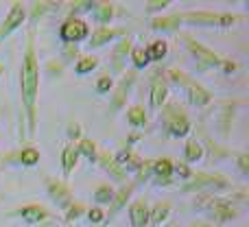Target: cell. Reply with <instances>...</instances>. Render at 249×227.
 I'll use <instances>...</instances> for the list:
<instances>
[{
    "label": "cell",
    "instance_id": "1f68e13d",
    "mask_svg": "<svg viewBox=\"0 0 249 227\" xmlns=\"http://www.w3.org/2000/svg\"><path fill=\"white\" fill-rule=\"evenodd\" d=\"M173 175H177L179 179H190V168L184 162H173Z\"/></svg>",
    "mask_w": 249,
    "mask_h": 227
},
{
    "label": "cell",
    "instance_id": "52a82bcc",
    "mask_svg": "<svg viewBox=\"0 0 249 227\" xmlns=\"http://www.w3.org/2000/svg\"><path fill=\"white\" fill-rule=\"evenodd\" d=\"M46 190H48V197H51L59 208H68L70 203H72V192H70V188L64 184V181L51 179V177H48L46 179Z\"/></svg>",
    "mask_w": 249,
    "mask_h": 227
},
{
    "label": "cell",
    "instance_id": "8d00e7d4",
    "mask_svg": "<svg viewBox=\"0 0 249 227\" xmlns=\"http://www.w3.org/2000/svg\"><path fill=\"white\" fill-rule=\"evenodd\" d=\"M168 77H171L175 83H179V86H186V83H188V77H186L181 70H171V72H168Z\"/></svg>",
    "mask_w": 249,
    "mask_h": 227
},
{
    "label": "cell",
    "instance_id": "d6a6232c",
    "mask_svg": "<svg viewBox=\"0 0 249 227\" xmlns=\"http://www.w3.org/2000/svg\"><path fill=\"white\" fill-rule=\"evenodd\" d=\"M112 86H114L112 77H109V74H105V77H101L99 81H96V92H99V94H107V92L112 90Z\"/></svg>",
    "mask_w": 249,
    "mask_h": 227
},
{
    "label": "cell",
    "instance_id": "f546056e",
    "mask_svg": "<svg viewBox=\"0 0 249 227\" xmlns=\"http://www.w3.org/2000/svg\"><path fill=\"white\" fill-rule=\"evenodd\" d=\"M94 199H96V203H112V199H114V190L109 188L107 184L99 186V188H96V192H94Z\"/></svg>",
    "mask_w": 249,
    "mask_h": 227
},
{
    "label": "cell",
    "instance_id": "8fae6325",
    "mask_svg": "<svg viewBox=\"0 0 249 227\" xmlns=\"http://www.w3.org/2000/svg\"><path fill=\"white\" fill-rule=\"evenodd\" d=\"M118 35H124V29H109V26H99V29L92 33V39H90V48H99V46H105L107 42H112L114 37Z\"/></svg>",
    "mask_w": 249,
    "mask_h": 227
},
{
    "label": "cell",
    "instance_id": "836d02e7",
    "mask_svg": "<svg viewBox=\"0 0 249 227\" xmlns=\"http://www.w3.org/2000/svg\"><path fill=\"white\" fill-rule=\"evenodd\" d=\"M151 168H153V159H144V162H142V166L136 171V177H138V179H149L151 173H153Z\"/></svg>",
    "mask_w": 249,
    "mask_h": 227
},
{
    "label": "cell",
    "instance_id": "6da1fadb",
    "mask_svg": "<svg viewBox=\"0 0 249 227\" xmlns=\"http://www.w3.org/2000/svg\"><path fill=\"white\" fill-rule=\"evenodd\" d=\"M20 90H22V103H24L26 120H29V136H33L35 124H37V94H39V64H37V52H35L33 29L29 31L24 57H22Z\"/></svg>",
    "mask_w": 249,
    "mask_h": 227
},
{
    "label": "cell",
    "instance_id": "9c48e42d",
    "mask_svg": "<svg viewBox=\"0 0 249 227\" xmlns=\"http://www.w3.org/2000/svg\"><path fill=\"white\" fill-rule=\"evenodd\" d=\"M186 90H188V101L195 105V107H206V105L212 101V92H208L206 87L199 86V83L188 81L186 83Z\"/></svg>",
    "mask_w": 249,
    "mask_h": 227
},
{
    "label": "cell",
    "instance_id": "8992f818",
    "mask_svg": "<svg viewBox=\"0 0 249 227\" xmlns=\"http://www.w3.org/2000/svg\"><path fill=\"white\" fill-rule=\"evenodd\" d=\"M26 17V9L22 2H13L11 9H9L7 17H4V22L0 24V39H4L7 35H11L16 29H20L22 22H24Z\"/></svg>",
    "mask_w": 249,
    "mask_h": 227
},
{
    "label": "cell",
    "instance_id": "ab89813d",
    "mask_svg": "<svg viewBox=\"0 0 249 227\" xmlns=\"http://www.w3.org/2000/svg\"><path fill=\"white\" fill-rule=\"evenodd\" d=\"M68 136L70 138H79V136H81V127H79V124H70Z\"/></svg>",
    "mask_w": 249,
    "mask_h": 227
},
{
    "label": "cell",
    "instance_id": "ffe728a7",
    "mask_svg": "<svg viewBox=\"0 0 249 227\" xmlns=\"http://www.w3.org/2000/svg\"><path fill=\"white\" fill-rule=\"evenodd\" d=\"M96 157L101 159V166H103L105 171H109V175H114V177H116V179H121V181L124 179V171H123L121 166H118V164H116V159H114L112 155H107V153H101V155H96Z\"/></svg>",
    "mask_w": 249,
    "mask_h": 227
},
{
    "label": "cell",
    "instance_id": "60d3db41",
    "mask_svg": "<svg viewBox=\"0 0 249 227\" xmlns=\"http://www.w3.org/2000/svg\"><path fill=\"white\" fill-rule=\"evenodd\" d=\"M190 227H214V225H210V223H195V225H190Z\"/></svg>",
    "mask_w": 249,
    "mask_h": 227
},
{
    "label": "cell",
    "instance_id": "7a4b0ae2",
    "mask_svg": "<svg viewBox=\"0 0 249 227\" xmlns=\"http://www.w3.org/2000/svg\"><path fill=\"white\" fill-rule=\"evenodd\" d=\"M162 120H164V127H166V131L171 133L173 138L188 136L190 120H188V116H186V112L177 103L164 105V107H162Z\"/></svg>",
    "mask_w": 249,
    "mask_h": 227
},
{
    "label": "cell",
    "instance_id": "3957f363",
    "mask_svg": "<svg viewBox=\"0 0 249 227\" xmlns=\"http://www.w3.org/2000/svg\"><path fill=\"white\" fill-rule=\"evenodd\" d=\"M181 20L197 26H232L236 22L245 20L243 16H232V13H210V11H188L181 13Z\"/></svg>",
    "mask_w": 249,
    "mask_h": 227
},
{
    "label": "cell",
    "instance_id": "277c9868",
    "mask_svg": "<svg viewBox=\"0 0 249 227\" xmlns=\"http://www.w3.org/2000/svg\"><path fill=\"white\" fill-rule=\"evenodd\" d=\"M88 35H90V29H88V24L81 20V17L70 16L59 29V37L64 39L68 46H77V44L81 42V39H86Z\"/></svg>",
    "mask_w": 249,
    "mask_h": 227
},
{
    "label": "cell",
    "instance_id": "ac0fdd59",
    "mask_svg": "<svg viewBox=\"0 0 249 227\" xmlns=\"http://www.w3.org/2000/svg\"><path fill=\"white\" fill-rule=\"evenodd\" d=\"M181 24V13H175V16H168V17H155L151 22V29L155 31H175L179 29Z\"/></svg>",
    "mask_w": 249,
    "mask_h": 227
},
{
    "label": "cell",
    "instance_id": "7402d4cb",
    "mask_svg": "<svg viewBox=\"0 0 249 227\" xmlns=\"http://www.w3.org/2000/svg\"><path fill=\"white\" fill-rule=\"evenodd\" d=\"M168 52V44L164 39H158L153 42L149 48H146V55H149V61H162Z\"/></svg>",
    "mask_w": 249,
    "mask_h": 227
},
{
    "label": "cell",
    "instance_id": "484cf974",
    "mask_svg": "<svg viewBox=\"0 0 249 227\" xmlns=\"http://www.w3.org/2000/svg\"><path fill=\"white\" fill-rule=\"evenodd\" d=\"M77 151H79V155H86L88 159H94L96 155V142L94 140H90V138H81V140L77 142Z\"/></svg>",
    "mask_w": 249,
    "mask_h": 227
},
{
    "label": "cell",
    "instance_id": "e575fe53",
    "mask_svg": "<svg viewBox=\"0 0 249 227\" xmlns=\"http://www.w3.org/2000/svg\"><path fill=\"white\" fill-rule=\"evenodd\" d=\"M168 0H151V2H146V11L153 13V11H164V9L168 7Z\"/></svg>",
    "mask_w": 249,
    "mask_h": 227
},
{
    "label": "cell",
    "instance_id": "d590c367",
    "mask_svg": "<svg viewBox=\"0 0 249 227\" xmlns=\"http://www.w3.org/2000/svg\"><path fill=\"white\" fill-rule=\"evenodd\" d=\"M86 214H88V219H90L92 223H103L105 221V212L101 210V208H92V210H88Z\"/></svg>",
    "mask_w": 249,
    "mask_h": 227
},
{
    "label": "cell",
    "instance_id": "5b68a950",
    "mask_svg": "<svg viewBox=\"0 0 249 227\" xmlns=\"http://www.w3.org/2000/svg\"><path fill=\"white\" fill-rule=\"evenodd\" d=\"M184 42H186V46H188V51L193 52L195 57H197V66H199L201 70L214 68V66H221V64H223V57H219L216 52H212L210 48H206V46H201L199 42H195L190 35H186Z\"/></svg>",
    "mask_w": 249,
    "mask_h": 227
},
{
    "label": "cell",
    "instance_id": "f35d334b",
    "mask_svg": "<svg viewBox=\"0 0 249 227\" xmlns=\"http://www.w3.org/2000/svg\"><path fill=\"white\" fill-rule=\"evenodd\" d=\"M64 55H66V59H72V57H77V46H66L64 48Z\"/></svg>",
    "mask_w": 249,
    "mask_h": 227
},
{
    "label": "cell",
    "instance_id": "83f0119b",
    "mask_svg": "<svg viewBox=\"0 0 249 227\" xmlns=\"http://www.w3.org/2000/svg\"><path fill=\"white\" fill-rule=\"evenodd\" d=\"M127 120L133 124V127H144L146 124V114H144V107H140V105H136V107H131L127 112Z\"/></svg>",
    "mask_w": 249,
    "mask_h": 227
},
{
    "label": "cell",
    "instance_id": "30bf717a",
    "mask_svg": "<svg viewBox=\"0 0 249 227\" xmlns=\"http://www.w3.org/2000/svg\"><path fill=\"white\" fill-rule=\"evenodd\" d=\"M133 81H136V74L133 72H127L121 79V83H118V87H116V94H114V99H112V112H118L124 105V101H127V96H129V87H131Z\"/></svg>",
    "mask_w": 249,
    "mask_h": 227
},
{
    "label": "cell",
    "instance_id": "d4e9b609",
    "mask_svg": "<svg viewBox=\"0 0 249 227\" xmlns=\"http://www.w3.org/2000/svg\"><path fill=\"white\" fill-rule=\"evenodd\" d=\"M131 64L136 70H144L146 66H149V55H146L144 46H136L131 51Z\"/></svg>",
    "mask_w": 249,
    "mask_h": 227
},
{
    "label": "cell",
    "instance_id": "44dd1931",
    "mask_svg": "<svg viewBox=\"0 0 249 227\" xmlns=\"http://www.w3.org/2000/svg\"><path fill=\"white\" fill-rule=\"evenodd\" d=\"M184 157L186 162H199L203 157V144L199 140H188L184 146Z\"/></svg>",
    "mask_w": 249,
    "mask_h": 227
},
{
    "label": "cell",
    "instance_id": "4dcf8cb0",
    "mask_svg": "<svg viewBox=\"0 0 249 227\" xmlns=\"http://www.w3.org/2000/svg\"><path fill=\"white\" fill-rule=\"evenodd\" d=\"M81 214H86V206H83V203H70V206H68V214H66V221H68V223H72V221H77Z\"/></svg>",
    "mask_w": 249,
    "mask_h": 227
},
{
    "label": "cell",
    "instance_id": "e0dca14e",
    "mask_svg": "<svg viewBox=\"0 0 249 227\" xmlns=\"http://www.w3.org/2000/svg\"><path fill=\"white\" fill-rule=\"evenodd\" d=\"M92 13H94L96 22H99L101 26H105L114 16V4L112 2H94L92 4Z\"/></svg>",
    "mask_w": 249,
    "mask_h": 227
},
{
    "label": "cell",
    "instance_id": "cb8c5ba5",
    "mask_svg": "<svg viewBox=\"0 0 249 227\" xmlns=\"http://www.w3.org/2000/svg\"><path fill=\"white\" fill-rule=\"evenodd\" d=\"M131 51V37H124L121 39V44L116 46V51H114V68L116 70H123V59H124V55Z\"/></svg>",
    "mask_w": 249,
    "mask_h": 227
},
{
    "label": "cell",
    "instance_id": "7c38bea8",
    "mask_svg": "<svg viewBox=\"0 0 249 227\" xmlns=\"http://www.w3.org/2000/svg\"><path fill=\"white\" fill-rule=\"evenodd\" d=\"M129 221H131L133 227L149 225V206H146L142 199L131 203V208H129Z\"/></svg>",
    "mask_w": 249,
    "mask_h": 227
},
{
    "label": "cell",
    "instance_id": "9a60e30c",
    "mask_svg": "<svg viewBox=\"0 0 249 227\" xmlns=\"http://www.w3.org/2000/svg\"><path fill=\"white\" fill-rule=\"evenodd\" d=\"M133 188H136V181H131V184L123 186L118 192H114V199H112V203H109V214H107L109 219H114V214L121 210L124 203H127V199H129V194L133 192ZM107 216H105V219H107Z\"/></svg>",
    "mask_w": 249,
    "mask_h": 227
},
{
    "label": "cell",
    "instance_id": "2e32d148",
    "mask_svg": "<svg viewBox=\"0 0 249 227\" xmlns=\"http://www.w3.org/2000/svg\"><path fill=\"white\" fill-rule=\"evenodd\" d=\"M166 96H168L166 81H162V79H155L153 86H151V107H153V109L164 107V103H166Z\"/></svg>",
    "mask_w": 249,
    "mask_h": 227
},
{
    "label": "cell",
    "instance_id": "5bb4252c",
    "mask_svg": "<svg viewBox=\"0 0 249 227\" xmlns=\"http://www.w3.org/2000/svg\"><path fill=\"white\" fill-rule=\"evenodd\" d=\"M77 162H79L77 144H66L64 153H61V171H64V177H70V173L74 171Z\"/></svg>",
    "mask_w": 249,
    "mask_h": 227
},
{
    "label": "cell",
    "instance_id": "d6986e66",
    "mask_svg": "<svg viewBox=\"0 0 249 227\" xmlns=\"http://www.w3.org/2000/svg\"><path fill=\"white\" fill-rule=\"evenodd\" d=\"M168 214H171V203H168V201L158 203L153 210H149V223H153L155 227H160L164 221L168 219Z\"/></svg>",
    "mask_w": 249,
    "mask_h": 227
},
{
    "label": "cell",
    "instance_id": "74e56055",
    "mask_svg": "<svg viewBox=\"0 0 249 227\" xmlns=\"http://www.w3.org/2000/svg\"><path fill=\"white\" fill-rule=\"evenodd\" d=\"M236 159H238V162H236L238 168H241V171L247 175V173H249V155H247V153H238Z\"/></svg>",
    "mask_w": 249,
    "mask_h": 227
},
{
    "label": "cell",
    "instance_id": "4fadbf2b",
    "mask_svg": "<svg viewBox=\"0 0 249 227\" xmlns=\"http://www.w3.org/2000/svg\"><path fill=\"white\" fill-rule=\"evenodd\" d=\"M153 175L158 177V184H164L166 186L173 177V162L168 157H160V159H153Z\"/></svg>",
    "mask_w": 249,
    "mask_h": 227
},
{
    "label": "cell",
    "instance_id": "4316f807",
    "mask_svg": "<svg viewBox=\"0 0 249 227\" xmlns=\"http://www.w3.org/2000/svg\"><path fill=\"white\" fill-rule=\"evenodd\" d=\"M96 66H99V59H96V57H81V59L74 64V72L77 74H88V72H92Z\"/></svg>",
    "mask_w": 249,
    "mask_h": 227
},
{
    "label": "cell",
    "instance_id": "ba28073f",
    "mask_svg": "<svg viewBox=\"0 0 249 227\" xmlns=\"http://www.w3.org/2000/svg\"><path fill=\"white\" fill-rule=\"evenodd\" d=\"M13 214H16V216H22L26 223H42V221H46L48 216H51V212H48L44 206H39V203H29V206H24V208H20V210H16Z\"/></svg>",
    "mask_w": 249,
    "mask_h": 227
},
{
    "label": "cell",
    "instance_id": "603a6c76",
    "mask_svg": "<svg viewBox=\"0 0 249 227\" xmlns=\"http://www.w3.org/2000/svg\"><path fill=\"white\" fill-rule=\"evenodd\" d=\"M201 186H228V181L223 177H214V175H199L193 184L188 186V190H197Z\"/></svg>",
    "mask_w": 249,
    "mask_h": 227
},
{
    "label": "cell",
    "instance_id": "b9f144b4",
    "mask_svg": "<svg viewBox=\"0 0 249 227\" xmlns=\"http://www.w3.org/2000/svg\"><path fill=\"white\" fill-rule=\"evenodd\" d=\"M0 74H4V66L2 64H0Z\"/></svg>",
    "mask_w": 249,
    "mask_h": 227
},
{
    "label": "cell",
    "instance_id": "f1b7e54d",
    "mask_svg": "<svg viewBox=\"0 0 249 227\" xmlns=\"http://www.w3.org/2000/svg\"><path fill=\"white\" fill-rule=\"evenodd\" d=\"M18 159H20L24 166H35V164L39 162V151L37 149H22V153L18 155Z\"/></svg>",
    "mask_w": 249,
    "mask_h": 227
}]
</instances>
